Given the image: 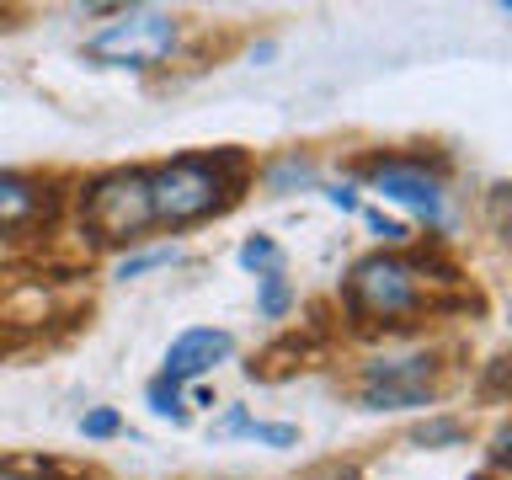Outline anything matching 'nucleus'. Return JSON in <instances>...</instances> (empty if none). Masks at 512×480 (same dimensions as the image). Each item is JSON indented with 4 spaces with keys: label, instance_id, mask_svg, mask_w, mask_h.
I'll list each match as a JSON object with an SVG mask.
<instances>
[{
    "label": "nucleus",
    "instance_id": "obj_9",
    "mask_svg": "<svg viewBox=\"0 0 512 480\" xmlns=\"http://www.w3.org/2000/svg\"><path fill=\"white\" fill-rule=\"evenodd\" d=\"M208 438H251L262 448H299V427L294 422H262V416H251L246 406H230L219 416L214 427H208Z\"/></svg>",
    "mask_w": 512,
    "mask_h": 480
},
{
    "label": "nucleus",
    "instance_id": "obj_4",
    "mask_svg": "<svg viewBox=\"0 0 512 480\" xmlns=\"http://www.w3.org/2000/svg\"><path fill=\"white\" fill-rule=\"evenodd\" d=\"M438 352H379L358 368V411H427L438 400Z\"/></svg>",
    "mask_w": 512,
    "mask_h": 480
},
{
    "label": "nucleus",
    "instance_id": "obj_6",
    "mask_svg": "<svg viewBox=\"0 0 512 480\" xmlns=\"http://www.w3.org/2000/svg\"><path fill=\"white\" fill-rule=\"evenodd\" d=\"M368 187L379 192L384 203L406 208V214H416L427 224V230H448V182L432 166H422V160H374V166L363 171Z\"/></svg>",
    "mask_w": 512,
    "mask_h": 480
},
{
    "label": "nucleus",
    "instance_id": "obj_17",
    "mask_svg": "<svg viewBox=\"0 0 512 480\" xmlns=\"http://www.w3.org/2000/svg\"><path fill=\"white\" fill-rule=\"evenodd\" d=\"M123 432H128V422H123L118 406H91L86 416H80V438H91V443L123 438Z\"/></svg>",
    "mask_w": 512,
    "mask_h": 480
},
{
    "label": "nucleus",
    "instance_id": "obj_13",
    "mask_svg": "<svg viewBox=\"0 0 512 480\" xmlns=\"http://www.w3.org/2000/svg\"><path fill=\"white\" fill-rule=\"evenodd\" d=\"M144 406H150V416H160V422L171 427H187L192 422V406H187V390L166 374H155L150 384H144Z\"/></svg>",
    "mask_w": 512,
    "mask_h": 480
},
{
    "label": "nucleus",
    "instance_id": "obj_19",
    "mask_svg": "<svg viewBox=\"0 0 512 480\" xmlns=\"http://www.w3.org/2000/svg\"><path fill=\"white\" fill-rule=\"evenodd\" d=\"M304 480H363L358 464H320V470H310Z\"/></svg>",
    "mask_w": 512,
    "mask_h": 480
},
{
    "label": "nucleus",
    "instance_id": "obj_12",
    "mask_svg": "<svg viewBox=\"0 0 512 480\" xmlns=\"http://www.w3.org/2000/svg\"><path fill=\"white\" fill-rule=\"evenodd\" d=\"M294 304H299V288H294V278H288V267L256 278V315H262V320H288V315H294Z\"/></svg>",
    "mask_w": 512,
    "mask_h": 480
},
{
    "label": "nucleus",
    "instance_id": "obj_16",
    "mask_svg": "<svg viewBox=\"0 0 512 480\" xmlns=\"http://www.w3.org/2000/svg\"><path fill=\"white\" fill-rule=\"evenodd\" d=\"M235 262L246 267V272H256V278H262V272H278V267H288V256H283V246L272 235H246L240 240V251H235Z\"/></svg>",
    "mask_w": 512,
    "mask_h": 480
},
{
    "label": "nucleus",
    "instance_id": "obj_5",
    "mask_svg": "<svg viewBox=\"0 0 512 480\" xmlns=\"http://www.w3.org/2000/svg\"><path fill=\"white\" fill-rule=\"evenodd\" d=\"M80 224L102 246H134L150 230V171H107L91 187H80Z\"/></svg>",
    "mask_w": 512,
    "mask_h": 480
},
{
    "label": "nucleus",
    "instance_id": "obj_18",
    "mask_svg": "<svg viewBox=\"0 0 512 480\" xmlns=\"http://www.w3.org/2000/svg\"><path fill=\"white\" fill-rule=\"evenodd\" d=\"M326 203L336 208V214H358V208H363L358 182H331V187H326Z\"/></svg>",
    "mask_w": 512,
    "mask_h": 480
},
{
    "label": "nucleus",
    "instance_id": "obj_20",
    "mask_svg": "<svg viewBox=\"0 0 512 480\" xmlns=\"http://www.w3.org/2000/svg\"><path fill=\"white\" fill-rule=\"evenodd\" d=\"M0 480H32V475H22V470H0Z\"/></svg>",
    "mask_w": 512,
    "mask_h": 480
},
{
    "label": "nucleus",
    "instance_id": "obj_21",
    "mask_svg": "<svg viewBox=\"0 0 512 480\" xmlns=\"http://www.w3.org/2000/svg\"><path fill=\"white\" fill-rule=\"evenodd\" d=\"M470 480H491V475H486V470H480V475H470Z\"/></svg>",
    "mask_w": 512,
    "mask_h": 480
},
{
    "label": "nucleus",
    "instance_id": "obj_2",
    "mask_svg": "<svg viewBox=\"0 0 512 480\" xmlns=\"http://www.w3.org/2000/svg\"><path fill=\"white\" fill-rule=\"evenodd\" d=\"M342 304L358 326H395L427 304V267L400 251H368L347 267Z\"/></svg>",
    "mask_w": 512,
    "mask_h": 480
},
{
    "label": "nucleus",
    "instance_id": "obj_7",
    "mask_svg": "<svg viewBox=\"0 0 512 480\" xmlns=\"http://www.w3.org/2000/svg\"><path fill=\"white\" fill-rule=\"evenodd\" d=\"M230 358H235V331H224V326H187V331L171 336L166 358H160V374L176 379L187 390V384H198L203 374H214V368L230 363Z\"/></svg>",
    "mask_w": 512,
    "mask_h": 480
},
{
    "label": "nucleus",
    "instance_id": "obj_14",
    "mask_svg": "<svg viewBox=\"0 0 512 480\" xmlns=\"http://www.w3.org/2000/svg\"><path fill=\"white\" fill-rule=\"evenodd\" d=\"M411 443L416 448H464L470 443V427L459 416H427V422L411 427Z\"/></svg>",
    "mask_w": 512,
    "mask_h": 480
},
{
    "label": "nucleus",
    "instance_id": "obj_1",
    "mask_svg": "<svg viewBox=\"0 0 512 480\" xmlns=\"http://www.w3.org/2000/svg\"><path fill=\"white\" fill-rule=\"evenodd\" d=\"M246 192V155L214 150V155H176L150 171V219L160 230H192V224L235 208Z\"/></svg>",
    "mask_w": 512,
    "mask_h": 480
},
{
    "label": "nucleus",
    "instance_id": "obj_11",
    "mask_svg": "<svg viewBox=\"0 0 512 480\" xmlns=\"http://www.w3.org/2000/svg\"><path fill=\"white\" fill-rule=\"evenodd\" d=\"M176 262H187V251L176 246V240H166V246H139V251H123L118 262H112V278L134 283L144 272H160V267H176Z\"/></svg>",
    "mask_w": 512,
    "mask_h": 480
},
{
    "label": "nucleus",
    "instance_id": "obj_15",
    "mask_svg": "<svg viewBox=\"0 0 512 480\" xmlns=\"http://www.w3.org/2000/svg\"><path fill=\"white\" fill-rule=\"evenodd\" d=\"M358 219H363V230L379 240V251H400V246H411V224H406V219L384 214V208H374V203H363V208H358Z\"/></svg>",
    "mask_w": 512,
    "mask_h": 480
},
{
    "label": "nucleus",
    "instance_id": "obj_3",
    "mask_svg": "<svg viewBox=\"0 0 512 480\" xmlns=\"http://www.w3.org/2000/svg\"><path fill=\"white\" fill-rule=\"evenodd\" d=\"M176 48H182V22H176L171 11L160 6H118L112 11L107 27H96L86 43H80V54L91 64H102V70H160L166 59H176Z\"/></svg>",
    "mask_w": 512,
    "mask_h": 480
},
{
    "label": "nucleus",
    "instance_id": "obj_8",
    "mask_svg": "<svg viewBox=\"0 0 512 480\" xmlns=\"http://www.w3.org/2000/svg\"><path fill=\"white\" fill-rule=\"evenodd\" d=\"M48 182L38 176H22V171H0V235H22L32 224L48 219Z\"/></svg>",
    "mask_w": 512,
    "mask_h": 480
},
{
    "label": "nucleus",
    "instance_id": "obj_10",
    "mask_svg": "<svg viewBox=\"0 0 512 480\" xmlns=\"http://www.w3.org/2000/svg\"><path fill=\"white\" fill-rule=\"evenodd\" d=\"M320 182V166L310 150H283L262 166V192L267 198H288V192H310Z\"/></svg>",
    "mask_w": 512,
    "mask_h": 480
}]
</instances>
